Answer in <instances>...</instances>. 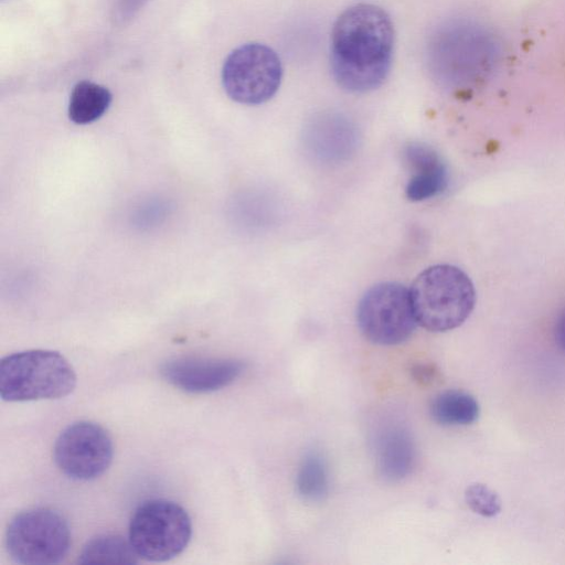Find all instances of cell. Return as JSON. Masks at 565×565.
I'll use <instances>...</instances> for the list:
<instances>
[{"label":"cell","instance_id":"obj_19","mask_svg":"<svg viewBox=\"0 0 565 565\" xmlns=\"http://www.w3.org/2000/svg\"><path fill=\"white\" fill-rule=\"evenodd\" d=\"M146 0H118L115 10L116 19L125 21L138 10Z\"/></svg>","mask_w":565,"mask_h":565},{"label":"cell","instance_id":"obj_18","mask_svg":"<svg viewBox=\"0 0 565 565\" xmlns=\"http://www.w3.org/2000/svg\"><path fill=\"white\" fill-rule=\"evenodd\" d=\"M413 377L422 385H429L439 379V371L434 364L418 363L412 367Z\"/></svg>","mask_w":565,"mask_h":565},{"label":"cell","instance_id":"obj_13","mask_svg":"<svg viewBox=\"0 0 565 565\" xmlns=\"http://www.w3.org/2000/svg\"><path fill=\"white\" fill-rule=\"evenodd\" d=\"M111 99V93L105 86L89 81L78 82L70 96L68 117L78 125L90 124L106 113Z\"/></svg>","mask_w":565,"mask_h":565},{"label":"cell","instance_id":"obj_5","mask_svg":"<svg viewBox=\"0 0 565 565\" xmlns=\"http://www.w3.org/2000/svg\"><path fill=\"white\" fill-rule=\"evenodd\" d=\"M192 535L188 512L167 499L142 502L134 512L128 540L138 557L166 562L181 554Z\"/></svg>","mask_w":565,"mask_h":565},{"label":"cell","instance_id":"obj_20","mask_svg":"<svg viewBox=\"0 0 565 565\" xmlns=\"http://www.w3.org/2000/svg\"><path fill=\"white\" fill-rule=\"evenodd\" d=\"M554 338L557 347L565 352V310L558 317L555 329Z\"/></svg>","mask_w":565,"mask_h":565},{"label":"cell","instance_id":"obj_2","mask_svg":"<svg viewBox=\"0 0 565 565\" xmlns=\"http://www.w3.org/2000/svg\"><path fill=\"white\" fill-rule=\"evenodd\" d=\"M411 301L417 323L431 332H446L461 326L476 303V290L460 268L434 265L413 281Z\"/></svg>","mask_w":565,"mask_h":565},{"label":"cell","instance_id":"obj_15","mask_svg":"<svg viewBox=\"0 0 565 565\" xmlns=\"http://www.w3.org/2000/svg\"><path fill=\"white\" fill-rule=\"evenodd\" d=\"M79 564H135L138 555L129 540L118 534H99L92 537L78 554Z\"/></svg>","mask_w":565,"mask_h":565},{"label":"cell","instance_id":"obj_3","mask_svg":"<svg viewBox=\"0 0 565 565\" xmlns=\"http://www.w3.org/2000/svg\"><path fill=\"white\" fill-rule=\"evenodd\" d=\"M75 386V371L57 351L26 350L1 360L0 396L3 401L56 399L70 395Z\"/></svg>","mask_w":565,"mask_h":565},{"label":"cell","instance_id":"obj_8","mask_svg":"<svg viewBox=\"0 0 565 565\" xmlns=\"http://www.w3.org/2000/svg\"><path fill=\"white\" fill-rule=\"evenodd\" d=\"M282 67L277 53L260 43H247L230 53L222 68L230 98L246 105L269 100L278 90Z\"/></svg>","mask_w":565,"mask_h":565},{"label":"cell","instance_id":"obj_4","mask_svg":"<svg viewBox=\"0 0 565 565\" xmlns=\"http://www.w3.org/2000/svg\"><path fill=\"white\" fill-rule=\"evenodd\" d=\"M434 55V64L444 81L469 85L482 81L494 70L499 43L483 26L457 22L437 35Z\"/></svg>","mask_w":565,"mask_h":565},{"label":"cell","instance_id":"obj_1","mask_svg":"<svg viewBox=\"0 0 565 565\" xmlns=\"http://www.w3.org/2000/svg\"><path fill=\"white\" fill-rule=\"evenodd\" d=\"M394 26L382 8L359 3L337 19L331 33V70L350 93H366L386 79L393 57Z\"/></svg>","mask_w":565,"mask_h":565},{"label":"cell","instance_id":"obj_17","mask_svg":"<svg viewBox=\"0 0 565 565\" xmlns=\"http://www.w3.org/2000/svg\"><path fill=\"white\" fill-rule=\"evenodd\" d=\"M468 507L477 514L492 518L501 511V500L497 492L483 483H472L465 491Z\"/></svg>","mask_w":565,"mask_h":565},{"label":"cell","instance_id":"obj_12","mask_svg":"<svg viewBox=\"0 0 565 565\" xmlns=\"http://www.w3.org/2000/svg\"><path fill=\"white\" fill-rule=\"evenodd\" d=\"M375 454L379 472L387 481H401L415 465L414 440L409 431L399 425L381 430L375 441Z\"/></svg>","mask_w":565,"mask_h":565},{"label":"cell","instance_id":"obj_7","mask_svg":"<svg viewBox=\"0 0 565 565\" xmlns=\"http://www.w3.org/2000/svg\"><path fill=\"white\" fill-rule=\"evenodd\" d=\"M356 321L362 334L379 345L405 342L418 324L409 289L398 282L371 287L358 305Z\"/></svg>","mask_w":565,"mask_h":565},{"label":"cell","instance_id":"obj_11","mask_svg":"<svg viewBox=\"0 0 565 565\" xmlns=\"http://www.w3.org/2000/svg\"><path fill=\"white\" fill-rule=\"evenodd\" d=\"M403 157L412 172L405 189L411 201H424L445 190L447 169L435 149L422 142H411L404 148Z\"/></svg>","mask_w":565,"mask_h":565},{"label":"cell","instance_id":"obj_6","mask_svg":"<svg viewBox=\"0 0 565 565\" xmlns=\"http://www.w3.org/2000/svg\"><path fill=\"white\" fill-rule=\"evenodd\" d=\"M11 558L25 565L60 563L71 547L67 521L50 508H33L14 515L6 532Z\"/></svg>","mask_w":565,"mask_h":565},{"label":"cell","instance_id":"obj_14","mask_svg":"<svg viewBox=\"0 0 565 565\" xmlns=\"http://www.w3.org/2000/svg\"><path fill=\"white\" fill-rule=\"evenodd\" d=\"M480 408L476 398L458 390L438 394L430 404L431 417L446 426H465L475 423Z\"/></svg>","mask_w":565,"mask_h":565},{"label":"cell","instance_id":"obj_16","mask_svg":"<svg viewBox=\"0 0 565 565\" xmlns=\"http://www.w3.org/2000/svg\"><path fill=\"white\" fill-rule=\"evenodd\" d=\"M330 479L326 459L317 451L308 452L296 475L298 494L308 502H320L329 493Z\"/></svg>","mask_w":565,"mask_h":565},{"label":"cell","instance_id":"obj_10","mask_svg":"<svg viewBox=\"0 0 565 565\" xmlns=\"http://www.w3.org/2000/svg\"><path fill=\"white\" fill-rule=\"evenodd\" d=\"M245 364L232 358L179 356L163 362L161 376L172 386L192 394L222 390L234 383Z\"/></svg>","mask_w":565,"mask_h":565},{"label":"cell","instance_id":"obj_9","mask_svg":"<svg viewBox=\"0 0 565 565\" xmlns=\"http://www.w3.org/2000/svg\"><path fill=\"white\" fill-rule=\"evenodd\" d=\"M53 457L66 477L78 481L94 480L111 465L113 439L99 424L76 422L64 428L56 438Z\"/></svg>","mask_w":565,"mask_h":565}]
</instances>
